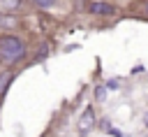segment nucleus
Here are the masks:
<instances>
[{"instance_id": "nucleus-5", "label": "nucleus", "mask_w": 148, "mask_h": 137, "mask_svg": "<svg viewBox=\"0 0 148 137\" xmlns=\"http://www.w3.org/2000/svg\"><path fill=\"white\" fill-rule=\"evenodd\" d=\"M16 5H18V0H0V9H5V12L14 9Z\"/></svg>"}, {"instance_id": "nucleus-7", "label": "nucleus", "mask_w": 148, "mask_h": 137, "mask_svg": "<svg viewBox=\"0 0 148 137\" xmlns=\"http://www.w3.org/2000/svg\"><path fill=\"white\" fill-rule=\"evenodd\" d=\"M143 123H146V125H148V114H146V116H143Z\"/></svg>"}, {"instance_id": "nucleus-4", "label": "nucleus", "mask_w": 148, "mask_h": 137, "mask_svg": "<svg viewBox=\"0 0 148 137\" xmlns=\"http://www.w3.org/2000/svg\"><path fill=\"white\" fill-rule=\"evenodd\" d=\"M9 81H12V74H7V72H5V74L0 77V93H5V91H7Z\"/></svg>"}, {"instance_id": "nucleus-3", "label": "nucleus", "mask_w": 148, "mask_h": 137, "mask_svg": "<svg viewBox=\"0 0 148 137\" xmlns=\"http://www.w3.org/2000/svg\"><path fill=\"white\" fill-rule=\"evenodd\" d=\"M92 14H113V7L111 5H104V2H92Z\"/></svg>"}, {"instance_id": "nucleus-1", "label": "nucleus", "mask_w": 148, "mask_h": 137, "mask_svg": "<svg viewBox=\"0 0 148 137\" xmlns=\"http://www.w3.org/2000/svg\"><path fill=\"white\" fill-rule=\"evenodd\" d=\"M25 53V46L18 37H0V58L7 60V63H16L18 58H23Z\"/></svg>"}, {"instance_id": "nucleus-6", "label": "nucleus", "mask_w": 148, "mask_h": 137, "mask_svg": "<svg viewBox=\"0 0 148 137\" xmlns=\"http://www.w3.org/2000/svg\"><path fill=\"white\" fill-rule=\"evenodd\" d=\"M37 2H39V5H49L51 0H37Z\"/></svg>"}, {"instance_id": "nucleus-2", "label": "nucleus", "mask_w": 148, "mask_h": 137, "mask_svg": "<svg viewBox=\"0 0 148 137\" xmlns=\"http://www.w3.org/2000/svg\"><path fill=\"white\" fill-rule=\"evenodd\" d=\"M92 123H95V111H92V109H86V111L81 114V118H79V132H86Z\"/></svg>"}]
</instances>
